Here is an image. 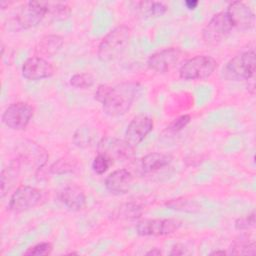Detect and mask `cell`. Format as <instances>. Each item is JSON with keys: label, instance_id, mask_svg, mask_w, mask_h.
Here are the masks:
<instances>
[{"label": "cell", "instance_id": "29", "mask_svg": "<svg viewBox=\"0 0 256 256\" xmlns=\"http://www.w3.org/2000/svg\"><path fill=\"white\" fill-rule=\"evenodd\" d=\"M52 244L49 242H40L30 248H28L24 255H35V256H46L52 252Z\"/></svg>", "mask_w": 256, "mask_h": 256}, {"label": "cell", "instance_id": "10", "mask_svg": "<svg viewBox=\"0 0 256 256\" xmlns=\"http://www.w3.org/2000/svg\"><path fill=\"white\" fill-rule=\"evenodd\" d=\"M181 227L177 219H145L136 225V232L140 236H165L174 233Z\"/></svg>", "mask_w": 256, "mask_h": 256}, {"label": "cell", "instance_id": "19", "mask_svg": "<svg viewBox=\"0 0 256 256\" xmlns=\"http://www.w3.org/2000/svg\"><path fill=\"white\" fill-rule=\"evenodd\" d=\"M21 168H22L21 163L17 158H15L10 162V164L6 168L2 169L1 176H0L1 197H4L5 194L17 183L18 178L20 177Z\"/></svg>", "mask_w": 256, "mask_h": 256}, {"label": "cell", "instance_id": "22", "mask_svg": "<svg viewBox=\"0 0 256 256\" xmlns=\"http://www.w3.org/2000/svg\"><path fill=\"white\" fill-rule=\"evenodd\" d=\"M136 7L144 17H159L167 11V6L163 2L158 1L137 2Z\"/></svg>", "mask_w": 256, "mask_h": 256}, {"label": "cell", "instance_id": "9", "mask_svg": "<svg viewBox=\"0 0 256 256\" xmlns=\"http://www.w3.org/2000/svg\"><path fill=\"white\" fill-rule=\"evenodd\" d=\"M41 198L42 195L39 189L28 185H22L12 193L8 202V208L15 213H20L37 206L40 203Z\"/></svg>", "mask_w": 256, "mask_h": 256}, {"label": "cell", "instance_id": "3", "mask_svg": "<svg viewBox=\"0 0 256 256\" xmlns=\"http://www.w3.org/2000/svg\"><path fill=\"white\" fill-rule=\"evenodd\" d=\"M255 52L249 50L231 58L223 67L221 75L228 81L249 80L255 73Z\"/></svg>", "mask_w": 256, "mask_h": 256}, {"label": "cell", "instance_id": "14", "mask_svg": "<svg viewBox=\"0 0 256 256\" xmlns=\"http://www.w3.org/2000/svg\"><path fill=\"white\" fill-rule=\"evenodd\" d=\"M54 74V67L45 58L32 56L26 59L22 65V75L27 80H41Z\"/></svg>", "mask_w": 256, "mask_h": 256}, {"label": "cell", "instance_id": "25", "mask_svg": "<svg viewBox=\"0 0 256 256\" xmlns=\"http://www.w3.org/2000/svg\"><path fill=\"white\" fill-rule=\"evenodd\" d=\"M94 84V77L90 73H77L70 78V85L78 89H87Z\"/></svg>", "mask_w": 256, "mask_h": 256}, {"label": "cell", "instance_id": "17", "mask_svg": "<svg viewBox=\"0 0 256 256\" xmlns=\"http://www.w3.org/2000/svg\"><path fill=\"white\" fill-rule=\"evenodd\" d=\"M59 199L70 211H80L86 205V195L81 187L69 184L59 192Z\"/></svg>", "mask_w": 256, "mask_h": 256}, {"label": "cell", "instance_id": "1", "mask_svg": "<svg viewBox=\"0 0 256 256\" xmlns=\"http://www.w3.org/2000/svg\"><path fill=\"white\" fill-rule=\"evenodd\" d=\"M140 88L136 82H122L115 86L102 84L95 91V99L103 105V111L107 115L121 116L131 108Z\"/></svg>", "mask_w": 256, "mask_h": 256}, {"label": "cell", "instance_id": "18", "mask_svg": "<svg viewBox=\"0 0 256 256\" xmlns=\"http://www.w3.org/2000/svg\"><path fill=\"white\" fill-rule=\"evenodd\" d=\"M172 161V157L168 154L153 152L145 155L138 161V172L140 174H148L158 171L168 166Z\"/></svg>", "mask_w": 256, "mask_h": 256}, {"label": "cell", "instance_id": "33", "mask_svg": "<svg viewBox=\"0 0 256 256\" xmlns=\"http://www.w3.org/2000/svg\"><path fill=\"white\" fill-rule=\"evenodd\" d=\"M186 253H187V252H186L185 248H184L183 246L177 244V245H175V246L172 248V250H171V252H170V255H183V254H186Z\"/></svg>", "mask_w": 256, "mask_h": 256}, {"label": "cell", "instance_id": "32", "mask_svg": "<svg viewBox=\"0 0 256 256\" xmlns=\"http://www.w3.org/2000/svg\"><path fill=\"white\" fill-rule=\"evenodd\" d=\"M255 225V212L252 211L250 214L238 218L235 221V228L239 231L248 230Z\"/></svg>", "mask_w": 256, "mask_h": 256}, {"label": "cell", "instance_id": "20", "mask_svg": "<svg viewBox=\"0 0 256 256\" xmlns=\"http://www.w3.org/2000/svg\"><path fill=\"white\" fill-rule=\"evenodd\" d=\"M63 43V38L59 35H46L38 41L35 47V52L39 57H50L61 49Z\"/></svg>", "mask_w": 256, "mask_h": 256}, {"label": "cell", "instance_id": "21", "mask_svg": "<svg viewBox=\"0 0 256 256\" xmlns=\"http://www.w3.org/2000/svg\"><path fill=\"white\" fill-rule=\"evenodd\" d=\"M97 132L92 127L88 125H84L79 127L73 135V142L76 146L81 148H86L88 146L93 145L96 140Z\"/></svg>", "mask_w": 256, "mask_h": 256}, {"label": "cell", "instance_id": "26", "mask_svg": "<svg viewBox=\"0 0 256 256\" xmlns=\"http://www.w3.org/2000/svg\"><path fill=\"white\" fill-rule=\"evenodd\" d=\"M142 214V207L136 203H127L119 207L117 216L124 219H134Z\"/></svg>", "mask_w": 256, "mask_h": 256}, {"label": "cell", "instance_id": "15", "mask_svg": "<svg viewBox=\"0 0 256 256\" xmlns=\"http://www.w3.org/2000/svg\"><path fill=\"white\" fill-rule=\"evenodd\" d=\"M228 14L233 27L240 30H249L254 26L255 16L253 11L243 2H231L225 10Z\"/></svg>", "mask_w": 256, "mask_h": 256}, {"label": "cell", "instance_id": "6", "mask_svg": "<svg viewBox=\"0 0 256 256\" xmlns=\"http://www.w3.org/2000/svg\"><path fill=\"white\" fill-rule=\"evenodd\" d=\"M17 156L21 165L27 166L32 171L40 170L48 160L47 151L32 140H23L16 147Z\"/></svg>", "mask_w": 256, "mask_h": 256}, {"label": "cell", "instance_id": "34", "mask_svg": "<svg viewBox=\"0 0 256 256\" xmlns=\"http://www.w3.org/2000/svg\"><path fill=\"white\" fill-rule=\"evenodd\" d=\"M198 1H196V0H187V1H185V6L189 9V10H193V9H195L196 7H197V5H198Z\"/></svg>", "mask_w": 256, "mask_h": 256}, {"label": "cell", "instance_id": "24", "mask_svg": "<svg viewBox=\"0 0 256 256\" xmlns=\"http://www.w3.org/2000/svg\"><path fill=\"white\" fill-rule=\"evenodd\" d=\"M45 6L47 15L53 20H65L71 13L70 7L66 3L45 1Z\"/></svg>", "mask_w": 256, "mask_h": 256}, {"label": "cell", "instance_id": "4", "mask_svg": "<svg viewBox=\"0 0 256 256\" xmlns=\"http://www.w3.org/2000/svg\"><path fill=\"white\" fill-rule=\"evenodd\" d=\"M217 61L208 55H196L187 59L179 69V76L184 80L208 78L217 68Z\"/></svg>", "mask_w": 256, "mask_h": 256}, {"label": "cell", "instance_id": "27", "mask_svg": "<svg viewBox=\"0 0 256 256\" xmlns=\"http://www.w3.org/2000/svg\"><path fill=\"white\" fill-rule=\"evenodd\" d=\"M167 206L172 209H176L180 211H189V212H194L196 210H199L200 208V206L195 201L180 199V198L167 202Z\"/></svg>", "mask_w": 256, "mask_h": 256}, {"label": "cell", "instance_id": "31", "mask_svg": "<svg viewBox=\"0 0 256 256\" xmlns=\"http://www.w3.org/2000/svg\"><path fill=\"white\" fill-rule=\"evenodd\" d=\"M191 120V117L190 115L188 114H184L176 119H174L166 128V130L168 132H171V133H177L179 131H181L183 128H185L189 122Z\"/></svg>", "mask_w": 256, "mask_h": 256}, {"label": "cell", "instance_id": "16", "mask_svg": "<svg viewBox=\"0 0 256 256\" xmlns=\"http://www.w3.org/2000/svg\"><path fill=\"white\" fill-rule=\"evenodd\" d=\"M133 182V175L127 169H118L110 173L105 179L106 189L117 195L126 194Z\"/></svg>", "mask_w": 256, "mask_h": 256}, {"label": "cell", "instance_id": "30", "mask_svg": "<svg viewBox=\"0 0 256 256\" xmlns=\"http://www.w3.org/2000/svg\"><path fill=\"white\" fill-rule=\"evenodd\" d=\"M74 167L75 165L71 160L61 158L51 165L50 170L54 174H64V173L71 172L74 169Z\"/></svg>", "mask_w": 256, "mask_h": 256}, {"label": "cell", "instance_id": "7", "mask_svg": "<svg viewBox=\"0 0 256 256\" xmlns=\"http://www.w3.org/2000/svg\"><path fill=\"white\" fill-rule=\"evenodd\" d=\"M233 28V24L226 11L218 12L204 27L202 31L203 40L207 44H217L222 41Z\"/></svg>", "mask_w": 256, "mask_h": 256}, {"label": "cell", "instance_id": "5", "mask_svg": "<svg viewBox=\"0 0 256 256\" xmlns=\"http://www.w3.org/2000/svg\"><path fill=\"white\" fill-rule=\"evenodd\" d=\"M46 15L45 1H29L19 8L11 25L14 29H29L38 25Z\"/></svg>", "mask_w": 256, "mask_h": 256}, {"label": "cell", "instance_id": "28", "mask_svg": "<svg viewBox=\"0 0 256 256\" xmlns=\"http://www.w3.org/2000/svg\"><path fill=\"white\" fill-rule=\"evenodd\" d=\"M111 164H112V161L107 156H105L104 154L98 153L97 156H95V158L93 159L92 169L96 174L102 175L109 169Z\"/></svg>", "mask_w": 256, "mask_h": 256}, {"label": "cell", "instance_id": "13", "mask_svg": "<svg viewBox=\"0 0 256 256\" xmlns=\"http://www.w3.org/2000/svg\"><path fill=\"white\" fill-rule=\"evenodd\" d=\"M153 120L147 115L140 114L135 116L125 130V140L133 147L141 143L153 129Z\"/></svg>", "mask_w": 256, "mask_h": 256}, {"label": "cell", "instance_id": "35", "mask_svg": "<svg viewBox=\"0 0 256 256\" xmlns=\"http://www.w3.org/2000/svg\"><path fill=\"white\" fill-rule=\"evenodd\" d=\"M161 254H162V252L158 248H153V249L149 250L148 252H146V255H161Z\"/></svg>", "mask_w": 256, "mask_h": 256}, {"label": "cell", "instance_id": "23", "mask_svg": "<svg viewBox=\"0 0 256 256\" xmlns=\"http://www.w3.org/2000/svg\"><path fill=\"white\" fill-rule=\"evenodd\" d=\"M230 253L234 255H255L256 244L255 241H249L246 236H241L235 240L230 248Z\"/></svg>", "mask_w": 256, "mask_h": 256}, {"label": "cell", "instance_id": "8", "mask_svg": "<svg viewBox=\"0 0 256 256\" xmlns=\"http://www.w3.org/2000/svg\"><path fill=\"white\" fill-rule=\"evenodd\" d=\"M33 117V108L25 102L10 104L2 114V122L12 130H23Z\"/></svg>", "mask_w": 256, "mask_h": 256}, {"label": "cell", "instance_id": "36", "mask_svg": "<svg viewBox=\"0 0 256 256\" xmlns=\"http://www.w3.org/2000/svg\"><path fill=\"white\" fill-rule=\"evenodd\" d=\"M211 255H225L226 252L223 250H217V251H213L210 253Z\"/></svg>", "mask_w": 256, "mask_h": 256}, {"label": "cell", "instance_id": "12", "mask_svg": "<svg viewBox=\"0 0 256 256\" xmlns=\"http://www.w3.org/2000/svg\"><path fill=\"white\" fill-rule=\"evenodd\" d=\"M182 51L177 47H169L150 55L147 60L148 67L158 73H165L171 70L181 57Z\"/></svg>", "mask_w": 256, "mask_h": 256}, {"label": "cell", "instance_id": "11", "mask_svg": "<svg viewBox=\"0 0 256 256\" xmlns=\"http://www.w3.org/2000/svg\"><path fill=\"white\" fill-rule=\"evenodd\" d=\"M134 148L125 139L116 137H103L98 142V153L104 154L112 162L113 160H127L134 154Z\"/></svg>", "mask_w": 256, "mask_h": 256}, {"label": "cell", "instance_id": "2", "mask_svg": "<svg viewBox=\"0 0 256 256\" xmlns=\"http://www.w3.org/2000/svg\"><path fill=\"white\" fill-rule=\"evenodd\" d=\"M129 40V27L125 25L115 27L101 40L98 46V58L103 62H109L118 58L127 48Z\"/></svg>", "mask_w": 256, "mask_h": 256}]
</instances>
